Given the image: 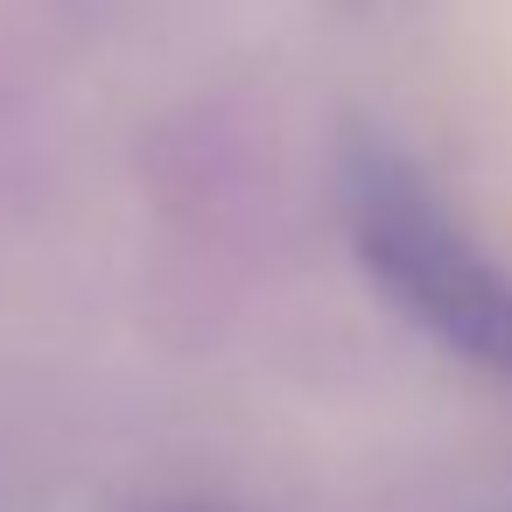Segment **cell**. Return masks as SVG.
Here are the masks:
<instances>
[{"label":"cell","instance_id":"cell-1","mask_svg":"<svg viewBox=\"0 0 512 512\" xmlns=\"http://www.w3.org/2000/svg\"><path fill=\"white\" fill-rule=\"evenodd\" d=\"M344 232L379 295L414 316L449 358L512 379V274L449 218L421 169L379 134L344 141Z\"/></svg>","mask_w":512,"mask_h":512}]
</instances>
